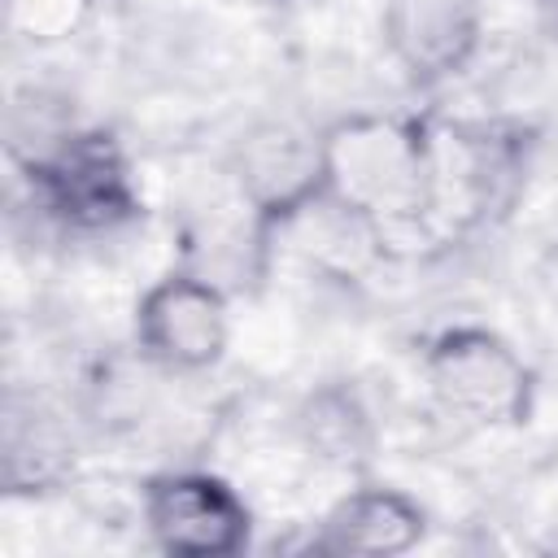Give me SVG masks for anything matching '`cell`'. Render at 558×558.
<instances>
[{"label":"cell","instance_id":"7a4b0ae2","mask_svg":"<svg viewBox=\"0 0 558 558\" xmlns=\"http://www.w3.org/2000/svg\"><path fill=\"white\" fill-rule=\"evenodd\" d=\"M35 209L74 235H105L144 214V192L122 140L105 126H70L22 161Z\"/></svg>","mask_w":558,"mask_h":558},{"label":"cell","instance_id":"9c48e42d","mask_svg":"<svg viewBox=\"0 0 558 558\" xmlns=\"http://www.w3.org/2000/svg\"><path fill=\"white\" fill-rule=\"evenodd\" d=\"M296 436L310 458L336 471H357L375 449L371 410L349 384H318L296 410Z\"/></svg>","mask_w":558,"mask_h":558},{"label":"cell","instance_id":"30bf717a","mask_svg":"<svg viewBox=\"0 0 558 558\" xmlns=\"http://www.w3.org/2000/svg\"><path fill=\"white\" fill-rule=\"evenodd\" d=\"M536 9V22L549 31V39H558V0H532Z\"/></svg>","mask_w":558,"mask_h":558},{"label":"cell","instance_id":"5b68a950","mask_svg":"<svg viewBox=\"0 0 558 558\" xmlns=\"http://www.w3.org/2000/svg\"><path fill=\"white\" fill-rule=\"evenodd\" d=\"M131 336L140 357L170 375L214 371L231 344L227 288L205 270L174 266L140 292L131 314Z\"/></svg>","mask_w":558,"mask_h":558},{"label":"cell","instance_id":"6da1fadb","mask_svg":"<svg viewBox=\"0 0 558 558\" xmlns=\"http://www.w3.org/2000/svg\"><path fill=\"white\" fill-rule=\"evenodd\" d=\"M318 209L375 244L432 235V118L353 109L318 126Z\"/></svg>","mask_w":558,"mask_h":558},{"label":"cell","instance_id":"277c9868","mask_svg":"<svg viewBox=\"0 0 558 558\" xmlns=\"http://www.w3.org/2000/svg\"><path fill=\"white\" fill-rule=\"evenodd\" d=\"M227 170L262 253H270L275 235H283L292 222L318 209V131H301L283 118L253 122L231 144Z\"/></svg>","mask_w":558,"mask_h":558},{"label":"cell","instance_id":"ba28073f","mask_svg":"<svg viewBox=\"0 0 558 558\" xmlns=\"http://www.w3.org/2000/svg\"><path fill=\"white\" fill-rule=\"evenodd\" d=\"M427 536V510L392 484H353L344 488L318 519L310 536L314 554H362V558H397L410 554Z\"/></svg>","mask_w":558,"mask_h":558},{"label":"cell","instance_id":"8992f818","mask_svg":"<svg viewBox=\"0 0 558 558\" xmlns=\"http://www.w3.org/2000/svg\"><path fill=\"white\" fill-rule=\"evenodd\" d=\"M140 514L153 545L170 558H231L253 541V510L240 488L201 466L148 475Z\"/></svg>","mask_w":558,"mask_h":558},{"label":"cell","instance_id":"52a82bcc","mask_svg":"<svg viewBox=\"0 0 558 558\" xmlns=\"http://www.w3.org/2000/svg\"><path fill=\"white\" fill-rule=\"evenodd\" d=\"M484 39L480 0H384V44L410 87H440Z\"/></svg>","mask_w":558,"mask_h":558},{"label":"cell","instance_id":"3957f363","mask_svg":"<svg viewBox=\"0 0 558 558\" xmlns=\"http://www.w3.org/2000/svg\"><path fill=\"white\" fill-rule=\"evenodd\" d=\"M423 384L440 414L462 427H523L536 410V371L493 327L453 323L423 344Z\"/></svg>","mask_w":558,"mask_h":558}]
</instances>
